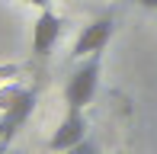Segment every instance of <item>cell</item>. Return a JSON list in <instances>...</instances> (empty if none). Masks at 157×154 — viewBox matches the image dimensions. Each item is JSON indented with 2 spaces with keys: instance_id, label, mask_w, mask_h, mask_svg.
<instances>
[{
  "instance_id": "obj_1",
  "label": "cell",
  "mask_w": 157,
  "mask_h": 154,
  "mask_svg": "<svg viewBox=\"0 0 157 154\" xmlns=\"http://www.w3.org/2000/svg\"><path fill=\"white\" fill-rule=\"evenodd\" d=\"M35 87H13L10 93L0 96V154L10 148V141L16 138V132L26 125V119L35 109Z\"/></svg>"
},
{
  "instance_id": "obj_2",
  "label": "cell",
  "mask_w": 157,
  "mask_h": 154,
  "mask_svg": "<svg viewBox=\"0 0 157 154\" xmlns=\"http://www.w3.org/2000/svg\"><path fill=\"white\" fill-rule=\"evenodd\" d=\"M99 74H103V58L99 55H90L83 58L80 64L71 71L67 83H64V103L71 109H87L96 96V87H99Z\"/></svg>"
},
{
  "instance_id": "obj_3",
  "label": "cell",
  "mask_w": 157,
  "mask_h": 154,
  "mask_svg": "<svg viewBox=\"0 0 157 154\" xmlns=\"http://www.w3.org/2000/svg\"><path fill=\"white\" fill-rule=\"evenodd\" d=\"M112 32H116V19L109 16V13H103V16L90 19L87 26L80 29V36L74 39V48H71V58L83 61L90 58V55H103V48L109 45Z\"/></svg>"
},
{
  "instance_id": "obj_4",
  "label": "cell",
  "mask_w": 157,
  "mask_h": 154,
  "mask_svg": "<svg viewBox=\"0 0 157 154\" xmlns=\"http://www.w3.org/2000/svg\"><path fill=\"white\" fill-rule=\"evenodd\" d=\"M87 129H90V122H87V116H83V109H71L67 106L64 119L58 122V129L52 132V138H48V148L58 151V154L74 148V144H80L83 138H87Z\"/></svg>"
},
{
  "instance_id": "obj_5",
  "label": "cell",
  "mask_w": 157,
  "mask_h": 154,
  "mask_svg": "<svg viewBox=\"0 0 157 154\" xmlns=\"http://www.w3.org/2000/svg\"><path fill=\"white\" fill-rule=\"evenodd\" d=\"M61 16L52 10V6H45V10H39V16H35V26H32V55H39V58H45L48 52H52L55 45H58L61 39Z\"/></svg>"
},
{
  "instance_id": "obj_6",
  "label": "cell",
  "mask_w": 157,
  "mask_h": 154,
  "mask_svg": "<svg viewBox=\"0 0 157 154\" xmlns=\"http://www.w3.org/2000/svg\"><path fill=\"white\" fill-rule=\"evenodd\" d=\"M61 154H99V144L93 141V138H83L80 144H74V148H67V151H61Z\"/></svg>"
},
{
  "instance_id": "obj_7",
  "label": "cell",
  "mask_w": 157,
  "mask_h": 154,
  "mask_svg": "<svg viewBox=\"0 0 157 154\" xmlns=\"http://www.w3.org/2000/svg\"><path fill=\"white\" fill-rule=\"evenodd\" d=\"M138 6H144V10H157V0H135Z\"/></svg>"
},
{
  "instance_id": "obj_8",
  "label": "cell",
  "mask_w": 157,
  "mask_h": 154,
  "mask_svg": "<svg viewBox=\"0 0 157 154\" xmlns=\"http://www.w3.org/2000/svg\"><path fill=\"white\" fill-rule=\"evenodd\" d=\"M23 3H32V6H39V10H45V6L52 3V0H23Z\"/></svg>"
},
{
  "instance_id": "obj_9",
  "label": "cell",
  "mask_w": 157,
  "mask_h": 154,
  "mask_svg": "<svg viewBox=\"0 0 157 154\" xmlns=\"http://www.w3.org/2000/svg\"><path fill=\"white\" fill-rule=\"evenodd\" d=\"M13 71H16L13 64H3V67H0V77H3V74H13Z\"/></svg>"
},
{
  "instance_id": "obj_10",
  "label": "cell",
  "mask_w": 157,
  "mask_h": 154,
  "mask_svg": "<svg viewBox=\"0 0 157 154\" xmlns=\"http://www.w3.org/2000/svg\"><path fill=\"white\" fill-rule=\"evenodd\" d=\"M3 154H23V151H3Z\"/></svg>"
}]
</instances>
